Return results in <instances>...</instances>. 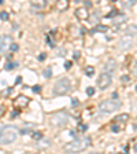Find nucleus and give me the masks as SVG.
Instances as JSON below:
<instances>
[{
  "instance_id": "f704fd0d",
  "label": "nucleus",
  "mask_w": 137,
  "mask_h": 154,
  "mask_svg": "<svg viewBox=\"0 0 137 154\" xmlns=\"http://www.w3.org/2000/svg\"><path fill=\"white\" fill-rule=\"evenodd\" d=\"M4 114V106H0V117Z\"/></svg>"
},
{
  "instance_id": "dca6fc26",
  "label": "nucleus",
  "mask_w": 137,
  "mask_h": 154,
  "mask_svg": "<svg viewBox=\"0 0 137 154\" xmlns=\"http://www.w3.org/2000/svg\"><path fill=\"white\" fill-rule=\"evenodd\" d=\"M133 33H137V26H136V25H130V26H127V29H126V35L133 36Z\"/></svg>"
},
{
  "instance_id": "1a4fd4ad",
  "label": "nucleus",
  "mask_w": 137,
  "mask_h": 154,
  "mask_svg": "<svg viewBox=\"0 0 137 154\" xmlns=\"http://www.w3.org/2000/svg\"><path fill=\"white\" fill-rule=\"evenodd\" d=\"M29 101H30V99L27 98V96L19 95V96H17V99L14 101V103H15V106H18V107H26V106L29 105Z\"/></svg>"
},
{
  "instance_id": "ddd939ff",
  "label": "nucleus",
  "mask_w": 137,
  "mask_h": 154,
  "mask_svg": "<svg viewBox=\"0 0 137 154\" xmlns=\"http://www.w3.org/2000/svg\"><path fill=\"white\" fill-rule=\"evenodd\" d=\"M127 21V17L125 14H116L115 18H114V25H121V24H125Z\"/></svg>"
},
{
  "instance_id": "9d476101",
  "label": "nucleus",
  "mask_w": 137,
  "mask_h": 154,
  "mask_svg": "<svg viewBox=\"0 0 137 154\" xmlns=\"http://www.w3.org/2000/svg\"><path fill=\"white\" fill-rule=\"evenodd\" d=\"M11 43V37L10 36H0V52H3L7 47H10Z\"/></svg>"
},
{
  "instance_id": "6e6552de",
  "label": "nucleus",
  "mask_w": 137,
  "mask_h": 154,
  "mask_svg": "<svg viewBox=\"0 0 137 154\" xmlns=\"http://www.w3.org/2000/svg\"><path fill=\"white\" fill-rule=\"evenodd\" d=\"M115 69H116V62H115V59H113V58L107 59L106 63H104V73L111 74V73H114V72H115Z\"/></svg>"
},
{
  "instance_id": "4468645a",
  "label": "nucleus",
  "mask_w": 137,
  "mask_h": 154,
  "mask_svg": "<svg viewBox=\"0 0 137 154\" xmlns=\"http://www.w3.org/2000/svg\"><path fill=\"white\" fill-rule=\"evenodd\" d=\"M33 127H34V124H29V125L26 124V127H23V128H21L19 129V133L21 135H27V133H30V131H32Z\"/></svg>"
},
{
  "instance_id": "ea45409f",
  "label": "nucleus",
  "mask_w": 137,
  "mask_h": 154,
  "mask_svg": "<svg viewBox=\"0 0 137 154\" xmlns=\"http://www.w3.org/2000/svg\"><path fill=\"white\" fill-rule=\"evenodd\" d=\"M136 91H137V85H136Z\"/></svg>"
},
{
  "instance_id": "e433bc0d",
  "label": "nucleus",
  "mask_w": 137,
  "mask_h": 154,
  "mask_svg": "<svg viewBox=\"0 0 137 154\" xmlns=\"http://www.w3.org/2000/svg\"><path fill=\"white\" fill-rule=\"evenodd\" d=\"M78 58H80V52L78 51H75L74 52V59H78Z\"/></svg>"
},
{
  "instance_id": "423d86ee",
  "label": "nucleus",
  "mask_w": 137,
  "mask_h": 154,
  "mask_svg": "<svg viewBox=\"0 0 137 154\" xmlns=\"http://www.w3.org/2000/svg\"><path fill=\"white\" fill-rule=\"evenodd\" d=\"M111 83H113V77H111V74L108 73H100V76L97 77V88H100V90H106V88H108L110 85H111Z\"/></svg>"
},
{
  "instance_id": "f257e3e1",
  "label": "nucleus",
  "mask_w": 137,
  "mask_h": 154,
  "mask_svg": "<svg viewBox=\"0 0 137 154\" xmlns=\"http://www.w3.org/2000/svg\"><path fill=\"white\" fill-rule=\"evenodd\" d=\"M89 146H91V138L80 136V138H75L74 140H71L70 143L66 144L65 150L67 153H81V151L86 150Z\"/></svg>"
},
{
  "instance_id": "b1692460",
  "label": "nucleus",
  "mask_w": 137,
  "mask_h": 154,
  "mask_svg": "<svg viewBox=\"0 0 137 154\" xmlns=\"http://www.w3.org/2000/svg\"><path fill=\"white\" fill-rule=\"evenodd\" d=\"M86 94H88V96L95 95V88H93V87H88V88H86Z\"/></svg>"
},
{
  "instance_id": "c85d7f7f",
  "label": "nucleus",
  "mask_w": 137,
  "mask_h": 154,
  "mask_svg": "<svg viewBox=\"0 0 137 154\" xmlns=\"http://www.w3.org/2000/svg\"><path fill=\"white\" fill-rule=\"evenodd\" d=\"M47 43H48V46H49V47H55V43H54V40H52V38L49 37V36L47 37Z\"/></svg>"
},
{
  "instance_id": "4be33fe9",
  "label": "nucleus",
  "mask_w": 137,
  "mask_h": 154,
  "mask_svg": "<svg viewBox=\"0 0 137 154\" xmlns=\"http://www.w3.org/2000/svg\"><path fill=\"white\" fill-rule=\"evenodd\" d=\"M121 81H122L123 84H125V83L129 84L130 81H132V78H130V76H122V77H121Z\"/></svg>"
},
{
  "instance_id": "f3484780",
  "label": "nucleus",
  "mask_w": 137,
  "mask_h": 154,
  "mask_svg": "<svg viewBox=\"0 0 137 154\" xmlns=\"http://www.w3.org/2000/svg\"><path fill=\"white\" fill-rule=\"evenodd\" d=\"M49 144H51V142H49L48 139H44V140H41V142H38L37 147L38 149H45V147H48Z\"/></svg>"
},
{
  "instance_id": "4c0bfd02",
  "label": "nucleus",
  "mask_w": 137,
  "mask_h": 154,
  "mask_svg": "<svg viewBox=\"0 0 137 154\" xmlns=\"http://www.w3.org/2000/svg\"><path fill=\"white\" fill-rule=\"evenodd\" d=\"M18 113H19L18 110H14V113L11 114V117H15V116H18Z\"/></svg>"
},
{
  "instance_id": "58836bf2",
  "label": "nucleus",
  "mask_w": 137,
  "mask_h": 154,
  "mask_svg": "<svg viewBox=\"0 0 137 154\" xmlns=\"http://www.w3.org/2000/svg\"><path fill=\"white\" fill-rule=\"evenodd\" d=\"M91 154H100V153H91Z\"/></svg>"
},
{
  "instance_id": "7c9ffc66",
  "label": "nucleus",
  "mask_w": 137,
  "mask_h": 154,
  "mask_svg": "<svg viewBox=\"0 0 137 154\" xmlns=\"http://www.w3.org/2000/svg\"><path fill=\"white\" fill-rule=\"evenodd\" d=\"M95 30H100V32H106L107 30V26H103V25H99L97 28L95 29Z\"/></svg>"
},
{
  "instance_id": "c756f323",
  "label": "nucleus",
  "mask_w": 137,
  "mask_h": 154,
  "mask_svg": "<svg viewBox=\"0 0 137 154\" xmlns=\"http://www.w3.org/2000/svg\"><path fill=\"white\" fill-rule=\"evenodd\" d=\"M45 58H47V54H45V52H41L40 55H38V61H40V62L45 61Z\"/></svg>"
},
{
  "instance_id": "39448f33",
  "label": "nucleus",
  "mask_w": 137,
  "mask_h": 154,
  "mask_svg": "<svg viewBox=\"0 0 137 154\" xmlns=\"http://www.w3.org/2000/svg\"><path fill=\"white\" fill-rule=\"evenodd\" d=\"M49 121H51V124L54 127H60L62 128V127H65L68 123V116L65 112H58V113H55V114L51 116Z\"/></svg>"
},
{
  "instance_id": "aec40b11",
  "label": "nucleus",
  "mask_w": 137,
  "mask_h": 154,
  "mask_svg": "<svg viewBox=\"0 0 137 154\" xmlns=\"http://www.w3.org/2000/svg\"><path fill=\"white\" fill-rule=\"evenodd\" d=\"M18 66V62H7L6 63V69L7 70H11L14 69V67H17Z\"/></svg>"
},
{
  "instance_id": "6ab92c4d",
  "label": "nucleus",
  "mask_w": 137,
  "mask_h": 154,
  "mask_svg": "<svg viewBox=\"0 0 137 154\" xmlns=\"http://www.w3.org/2000/svg\"><path fill=\"white\" fill-rule=\"evenodd\" d=\"M32 138H33V139H36V140H41V139H43V133L38 132V131H36V132L32 133Z\"/></svg>"
},
{
  "instance_id": "5701e85b",
  "label": "nucleus",
  "mask_w": 137,
  "mask_h": 154,
  "mask_svg": "<svg viewBox=\"0 0 137 154\" xmlns=\"http://www.w3.org/2000/svg\"><path fill=\"white\" fill-rule=\"evenodd\" d=\"M44 76L47 77V78L52 76V69H51V67H47V69L44 70Z\"/></svg>"
},
{
  "instance_id": "9b49d317",
  "label": "nucleus",
  "mask_w": 137,
  "mask_h": 154,
  "mask_svg": "<svg viewBox=\"0 0 137 154\" xmlns=\"http://www.w3.org/2000/svg\"><path fill=\"white\" fill-rule=\"evenodd\" d=\"M127 120H129V114L123 113V114L115 116V117H114V120H113V123H115V124H123V123H126Z\"/></svg>"
},
{
  "instance_id": "f03ea898",
  "label": "nucleus",
  "mask_w": 137,
  "mask_h": 154,
  "mask_svg": "<svg viewBox=\"0 0 137 154\" xmlns=\"http://www.w3.org/2000/svg\"><path fill=\"white\" fill-rule=\"evenodd\" d=\"M19 131L14 125H4L0 128V144H11L17 140Z\"/></svg>"
},
{
  "instance_id": "473e14b6",
  "label": "nucleus",
  "mask_w": 137,
  "mask_h": 154,
  "mask_svg": "<svg viewBox=\"0 0 137 154\" xmlns=\"http://www.w3.org/2000/svg\"><path fill=\"white\" fill-rule=\"evenodd\" d=\"M86 128H88V125H85V124H81V125L78 127L80 131H86Z\"/></svg>"
},
{
  "instance_id": "412c9836",
  "label": "nucleus",
  "mask_w": 137,
  "mask_h": 154,
  "mask_svg": "<svg viewBox=\"0 0 137 154\" xmlns=\"http://www.w3.org/2000/svg\"><path fill=\"white\" fill-rule=\"evenodd\" d=\"M0 19H1V21H7V19H8V13H7V11H1V13H0Z\"/></svg>"
},
{
  "instance_id": "a211bd4d",
  "label": "nucleus",
  "mask_w": 137,
  "mask_h": 154,
  "mask_svg": "<svg viewBox=\"0 0 137 154\" xmlns=\"http://www.w3.org/2000/svg\"><path fill=\"white\" fill-rule=\"evenodd\" d=\"M84 72H85L86 76L91 77V76H93V74H95V67H93V66H86Z\"/></svg>"
},
{
  "instance_id": "bb28decb",
  "label": "nucleus",
  "mask_w": 137,
  "mask_h": 154,
  "mask_svg": "<svg viewBox=\"0 0 137 154\" xmlns=\"http://www.w3.org/2000/svg\"><path fill=\"white\" fill-rule=\"evenodd\" d=\"M32 91H33L34 94H38V92L41 91V85H34V87L32 88Z\"/></svg>"
},
{
  "instance_id": "2f4dec72",
  "label": "nucleus",
  "mask_w": 137,
  "mask_h": 154,
  "mask_svg": "<svg viewBox=\"0 0 137 154\" xmlns=\"http://www.w3.org/2000/svg\"><path fill=\"white\" fill-rule=\"evenodd\" d=\"M71 65H73V63H71V61H66V62H65V69H70V67H71Z\"/></svg>"
},
{
  "instance_id": "393cba45",
  "label": "nucleus",
  "mask_w": 137,
  "mask_h": 154,
  "mask_svg": "<svg viewBox=\"0 0 137 154\" xmlns=\"http://www.w3.org/2000/svg\"><path fill=\"white\" fill-rule=\"evenodd\" d=\"M111 131H113V132H115V133H118L121 131V127L118 125V124H114L113 127H111Z\"/></svg>"
},
{
  "instance_id": "7ed1b4c3",
  "label": "nucleus",
  "mask_w": 137,
  "mask_h": 154,
  "mask_svg": "<svg viewBox=\"0 0 137 154\" xmlns=\"http://www.w3.org/2000/svg\"><path fill=\"white\" fill-rule=\"evenodd\" d=\"M122 106L119 101H115V99H106L99 103V112L103 114H110V113L118 112Z\"/></svg>"
},
{
  "instance_id": "f8f14e48",
  "label": "nucleus",
  "mask_w": 137,
  "mask_h": 154,
  "mask_svg": "<svg viewBox=\"0 0 137 154\" xmlns=\"http://www.w3.org/2000/svg\"><path fill=\"white\" fill-rule=\"evenodd\" d=\"M75 17L78 18V19H86L89 17V14H88V11H86V8L80 7L75 10Z\"/></svg>"
},
{
  "instance_id": "c9c22d12",
  "label": "nucleus",
  "mask_w": 137,
  "mask_h": 154,
  "mask_svg": "<svg viewBox=\"0 0 137 154\" xmlns=\"http://www.w3.org/2000/svg\"><path fill=\"white\" fill-rule=\"evenodd\" d=\"M77 105H78V99L74 98V99H73V106H77Z\"/></svg>"
},
{
  "instance_id": "0eeeda50",
  "label": "nucleus",
  "mask_w": 137,
  "mask_h": 154,
  "mask_svg": "<svg viewBox=\"0 0 137 154\" xmlns=\"http://www.w3.org/2000/svg\"><path fill=\"white\" fill-rule=\"evenodd\" d=\"M133 41H134L133 36H129V35L122 36V37L119 38V41H118V48L119 50H126V48H129V47L133 46Z\"/></svg>"
},
{
  "instance_id": "a878e982",
  "label": "nucleus",
  "mask_w": 137,
  "mask_h": 154,
  "mask_svg": "<svg viewBox=\"0 0 137 154\" xmlns=\"http://www.w3.org/2000/svg\"><path fill=\"white\" fill-rule=\"evenodd\" d=\"M10 50H11V51H12V52H15V51H18V50H19V47H18V44H15V43H12V44H11V46H10Z\"/></svg>"
},
{
  "instance_id": "72a5a7b5",
  "label": "nucleus",
  "mask_w": 137,
  "mask_h": 154,
  "mask_svg": "<svg viewBox=\"0 0 137 154\" xmlns=\"http://www.w3.org/2000/svg\"><path fill=\"white\" fill-rule=\"evenodd\" d=\"M21 83H22V77H21V76H18V77H17V80H15V85L21 84Z\"/></svg>"
},
{
  "instance_id": "2eb2a0df",
  "label": "nucleus",
  "mask_w": 137,
  "mask_h": 154,
  "mask_svg": "<svg viewBox=\"0 0 137 154\" xmlns=\"http://www.w3.org/2000/svg\"><path fill=\"white\" fill-rule=\"evenodd\" d=\"M47 6V1H32V7L37 8V10H41Z\"/></svg>"
},
{
  "instance_id": "cd10ccee",
  "label": "nucleus",
  "mask_w": 137,
  "mask_h": 154,
  "mask_svg": "<svg viewBox=\"0 0 137 154\" xmlns=\"http://www.w3.org/2000/svg\"><path fill=\"white\" fill-rule=\"evenodd\" d=\"M66 7H67V1H60L59 3V8L60 10H66Z\"/></svg>"
},
{
  "instance_id": "20e7f679",
  "label": "nucleus",
  "mask_w": 137,
  "mask_h": 154,
  "mask_svg": "<svg viewBox=\"0 0 137 154\" xmlns=\"http://www.w3.org/2000/svg\"><path fill=\"white\" fill-rule=\"evenodd\" d=\"M71 91V81L68 77L59 78L54 85V94L55 95H66Z\"/></svg>"
}]
</instances>
